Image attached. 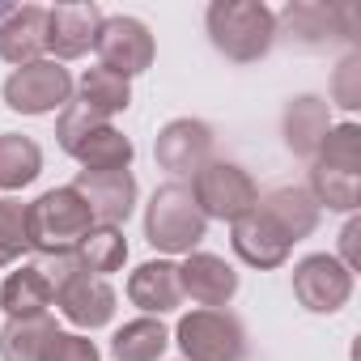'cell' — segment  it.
Segmentation results:
<instances>
[{
  "label": "cell",
  "mask_w": 361,
  "mask_h": 361,
  "mask_svg": "<svg viewBox=\"0 0 361 361\" xmlns=\"http://www.w3.org/2000/svg\"><path fill=\"white\" fill-rule=\"evenodd\" d=\"M56 319L51 314H35V319H9L0 327V361H43L47 340L56 336Z\"/></svg>",
  "instance_id": "cell-24"
},
{
  "label": "cell",
  "mask_w": 361,
  "mask_h": 361,
  "mask_svg": "<svg viewBox=\"0 0 361 361\" xmlns=\"http://www.w3.org/2000/svg\"><path fill=\"white\" fill-rule=\"evenodd\" d=\"M90 230L94 213L73 188H51L35 204H26V243L39 255H73Z\"/></svg>",
  "instance_id": "cell-2"
},
{
  "label": "cell",
  "mask_w": 361,
  "mask_h": 361,
  "mask_svg": "<svg viewBox=\"0 0 361 361\" xmlns=\"http://www.w3.org/2000/svg\"><path fill=\"white\" fill-rule=\"evenodd\" d=\"M115 289L106 285V276H90V272H77V276H68L60 289H56V306H60V314L73 323V327H81V331H98V327H106L111 319H115Z\"/></svg>",
  "instance_id": "cell-13"
},
{
  "label": "cell",
  "mask_w": 361,
  "mask_h": 361,
  "mask_svg": "<svg viewBox=\"0 0 361 361\" xmlns=\"http://www.w3.org/2000/svg\"><path fill=\"white\" fill-rule=\"evenodd\" d=\"M357 9L353 5H319V0H293V5L281 9L276 18V35L285 30L293 43L302 47H323L327 39H357V26H353Z\"/></svg>",
  "instance_id": "cell-8"
},
{
  "label": "cell",
  "mask_w": 361,
  "mask_h": 361,
  "mask_svg": "<svg viewBox=\"0 0 361 361\" xmlns=\"http://www.w3.org/2000/svg\"><path fill=\"white\" fill-rule=\"evenodd\" d=\"M35 268L47 276V285H51V289H60L68 276H77V272H81L77 255H39V264H35Z\"/></svg>",
  "instance_id": "cell-32"
},
{
  "label": "cell",
  "mask_w": 361,
  "mask_h": 361,
  "mask_svg": "<svg viewBox=\"0 0 361 361\" xmlns=\"http://www.w3.org/2000/svg\"><path fill=\"white\" fill-rule=\"evenodd\" d=\"M47 51V9L43 5H22L0 22V60L22 68L35 64Z\"/></svg>",
  "instance_id": "cell-17"
},
{
  "label": "cell",
  "mask_w": 361,
  "mask_h": 361,
  "mask_svg": "<svg viewBox=\"0 0 361 361\" xmlns=\"http://www.w3.org/2000/svg\"><path fill=\"white\" fill-rule=\"evenodd\" d=\"M209 234V221L188 183H166L145 209V238L166 255H192Z\"/></svg>",
  "instance_id": "cell-4"
},
{
  "label": "cell",
  "mask_w": 361,
  "mask_h": 361,
  "mask_svg": "<svg viewBox=\"0 0 361 361\" xmlns=\"http://www.w3.org/2000/svg\"><path fill=\"white\" fill-rule=\"evenodd\" d=\"M319 166L340 170V174H357L361 170V128L357 123H336L327 128L323 145H319Z\"/></svg>",
  "instance_id": "cell-28"
},
{
  "label": "cell",
  "mask_w": 361,
  "mask_h": 361,
  "mask_svg": "<svg viewBox=\"0 0 361 361\" xmlns=\"http://www.w3.org/2000/svg\"><path fill=\"white\" fill-rule=\"evenodd\" d=\"M209 153H213V128L204 119H170L153 140L157 166L170 170L174 178L196 174L200 166H209Z\"/></svg>",
  "instance_id": "cell-12"
},
{
  "label": "cell",
  "mask_w": 361,
  "mask_h": 361,
  "mask_svg": "<svg viewBox=\"0 0 361 361\" xmlns=\"http://www.w3.org/2000/svg\"><path fill=\"white\" fill-rule=\"evenodd\" d=\"M94 51H98L102 68H111V73H119L128 81L136 73H145L153 64V56H157L149 26L136 22V18H102V30H98Z\"/></svg>",
  "instance_id": "cell-10"
},
{
  "label": "cell",
  "mask_w": 361,
  "mask_h": 361,
  "mask_svg": "<svg viewBox=\"0 0 361 361\" xmlns=\"http://www.w3.org/2000/svg\"><path fill=\"white\" fill-rule=\"evenodd\" d=\"M98 30H102V9L90 0L47 9V51H56V64L85 56L98 43Z\"/></svg>",
  "instance_id": "cell-16"
},
{
  "label": "cell",
  "mask_w": 361,
  "mask_h": 361,
  "mask_svg": "<svg viewBox=\"0 0 361 361\" xmlns=\"http://www.w3.org/2000/svg\"><path fill=\"white\" fill-rule=\"evenodd\" d=\"M56 302V289L47 285V276L26 264L18 272H9V281L0 285V310L9 319H35V314H47V306Z\"/></svg>",
  "instance_id": "cell-21"
},
{
  "label": "cell",
  "mask_w": 361,
  "mask_h": 361,
  "mask_svg": "<svg viewBox=\"0 0 361 361\" xmlns=\"http://www.w3.org/2000/svg\"><path fill=\"white\" fill-rule=\"evenodd\" d=\"M331 102L344 106V111H357L361 106V56L348 51L340 64H336V77H331Z\"/></svg>",
  "instance_id": "cell-30"
},
{
  "label": "cell",
  "mask_w": 361,
  "mask_h": 361,
  "mask_svg": "<svg viewBox=\"0 0 361 361\" xmlns=\"http://www.w3.org/2000/svg\"><path fill=\"white\" fill-rule=\"evenodd\" d=\"M204 22L213 47L234 64H255L276 43V13L264 0H213Z\"/></svg>",
  "instance_id": "cell-1"
},
{
  "label": "cell",
  "mask_w": 361,
  "mask_h": 361,
  "mask_svg": "<svg viewBox=\"0 0 361 361\" xmlns=\"http://www.w3.org/2000/svg\"><path fill=\"white\" fill-rule=\"evenodd\" d=\"M22 251H30V243H26V204L5 196L0 200V268L18 264Z\"/></svg>",
  "instance_id": "cell-29"
},
{
  "label": "cell",
  "mask_w": 361,
  "mask_h": 361,
  "mask_svg": "<svg viewBox=\"0 0 361 361\" xmlns=\"http://www.w3.org/2000/svg\"><path fill=\"white\" fill-rule=\"evenodd\" d=\"M0 94H5V106L18 115H51L73 102V77L56 60H35L13 68Z\"/></svg>",
  "instance_id": "cell-7"
},
{
  "label": "cell",
  "mask_w": 361,
  "mask_h": 361,
  "mask_svg": "<svg viewBox=\"0 0 361 361\" xmlns=\"http://www.w3.org/2000/svg\"><path fill=\"white\" fill-rule=\"evenodd\" d=\"M331 119H327V102L314 98V94H302L285 106V145L298 153V157H314L323 136H327Z\"/></svg>",
  "instance_id": "cell-19"
},
{
  "label": "cell",
  "mask_w": 361,
  "mask_h": 361,
  "mask_svg": "<svg viewBox=\"0 0 361 361\" xmlns=\"http://www.w3.org/2000/svg\"><path fill=\"white\" fill-rule=\"evenodd\" d=\"M357 238H361V221L353 217V221L344 226V234H340V251H344V259H340V264H344L348 272H357Z\"/></svg>",
  "instance_id": "cell-33"
},
{
  "label": "cell",
  "mask_w": 361,
  "mask_h": 361,
  "mask_svg": "<svg viewBox=\"0 0 361 361\" xmlns=\"http://www.w3.org/2000/svg\"><path fill=\"white\" fill-rule=\"evenodd\" d=\"M166 344H170V331L161 327V319L145 314V319L123 323L111 336V357L115 361H161Z\"/></svg>",
  "instance_id": "cell-25"
},
{
  "label": "cell",
  "mask_w": 361,
  "mask_h": 361,
  "mask_svg": "<svg viewBox=\"0 0 361 361\" xmlns=\"http://www.w3.org/2000/svg\"><path fill=\"white\" fill-rule=\"evenodd\" d=\"M9 13H13V5H5V0H0V22H5Z\"/></svg>",
  "instance_id": "cell-34"
},
{
  "label": "cell",
  "mask_w": 361,
  "mask_h": 361,
  "mask_svg": "<svg viewBox=\"0 0 361 361\" xmlns=\"http://www.w3.org/2000/svg\"><path fill=\"white\" fill-rule=\"evenodd\" d=\"M73 255H77L81 272L106 276V272H119V268L128 264V238H123V230H115V226H94V230L81 238V247H77Z\"/></svg>",
  "instance_id": "cell-26"
},
{
  "label": "cell",
  "mask_w": 361,
  "mask_h": 361,
  "mask_svg": "<svg viewBox=\"0 0 361 361\" xmlns=\"http://www.w3.org/2000/svg\"><path fill=\"white\" fill-rule=\"evenodd\" d=\"M259 209H264L281 230H285V238H289V243H302L306 234H314L319 213H323L306 188H276V192H268V196L259 200Z\"/></svg>",
  "instance_id": "cell-20"
},
{
  "label": "cell",
  "mask_w": 361,
  "mask_h": 361,
  "mask_svg": "<svg viewBox=\"0 0 361 361\" xmlns=\"http://www.w3.org/2000/svg\"><path fill=\"white\" fill-rule=\"evenodd\" d=\"M178 281H183V298L200 302V310H221L238 293V272L209 251H192L188 264H178Z\"/></svg>",
  "instance_id": "cell-15"
},
{
  "label": "cell",
  "mask_w": 361,
  "mask_h": 361,
  "mask_svg": "<svg viewBox=\"0 0 361 361\" xmlns=\"http://www.w3.org/2000/svg\"><path fill=\"white\" fill-rule=\"evenodd\" d=\"M43 170V149L22 132H0V192L30 188Z\"/></svg>",
  "instance_id": "cell-23"
},
{
  "label": "cell",
  "mask_w": 361,
  "mask_h": 361,
  "mask_svg": "<svg viewBox=\"0 0 361 361\" xmlns=\"http://www.w3.org/2000/svg\"><path fill=\"white\" fill-rule=\"evenodd\" d=\"M43 361H102V353H98V344H94L90 336H77V331H56V336L47 340Z\"/></svg>",
  "instance_id": "cell-31"
},
{
  "label": "cell",
  "mask_w": 361,
  "mask_h": 361,
  "mask_svg": "<svg viewBox=\"0 0 361 361\" xmlns=\"http://www.w3.org/2000/svg\"><path fill=\"white\" fill-rule=\"evenodd\" d=\"M293 298L310 314H336L353 298V272L336 255H306L293 268Z\"/></svg>",
  "instance_id": "cell-9"
},
{
  "label": "cell",
  "mask_w": 361,
  "mask_h": 361,
  "mask_svg": "<svg viewBox=\"0 0 361 361\" xmlns=\"http://www.w3.org/2000/svg\"><path fill=\"white\" fill-rule=\"evenodd\" d=\"M183 361H243L247 331L230 310H192L178 319L174 331Z\"/></svg>",
  "instance_id": "cell-6"
},
{
  "label": "cell",
  "mask_w": 361,
  "mask_h": 361,
  "mask_svg": "<svg viewBox=\"0 0 361 361\" xmlns=\"http://www.w3.org/2000/svg\"><path fill=\"white\" fill-rule=\"evenodd\" d=\"M128 298L145 314H170L183 302V281H178V264L170 259H149L128 276Z\"/></svg>",
  "instance_id": "cell-18"
},
{
  "label": "cell",
  "mask_w": 361,
  "mask_h": 361,
  "mask_svg": "<svg viewBox=\"0 0 361 361\" xmlns=\"http://www.w3.org/2000/svg\"><path fill=\"white\" fill-rule=\"evenodd\" d=\"M94 213V226H123L136 209V178L132 170H102V174H90V170H77V178L68 183Z\"/></svg>",
  "instance_id": "cell-11"
},
{
  "label": "cell",
  "mask_w": 361,
  "mask_h": 361,
  "mask_svg": "<svg viewBox=\"0 0 361 361\" xmlns=\"http://www.w3.org/2000/svg\"><path fill=\"white\" fill-rule=\"evenodd\" d=\"M230 247H234V255H238L243 264H251V268H281V264L289 259V251H293V243L285 238V230H281L259 204H255L247 217L234 221Z\"/></svg>",
  "instance_id": "cell-14"
},
{
  "label": "cell",
  "mask_w": 361,
  "mask_h": 361,
  "mask_svg": "<svg viewBox=\"0 0 361 361\" xmlns=\"http://www.w3.org/2000/svg\"><path fill=\"white\" fill-rule=\"evenodd\" d=\"M192 196L204 213V221H238L259 204V188L255 178L234 166V161H209L192 174Z\"/></svg>",
  "instance_id": "cell-5"
},
{
  "label": "cell",
  "mask_w": 361,
  "mask_h": 361,
  "mask_svg": "<svg viewBox=\"0 0 361 361\" xmlns=\"http://www.w3.org/2000/svg\"><path fill=\"white\" fill-rule=\"evenodd\" d=\"M56 140L68 157H77L90 174H102V170H128L132 166V140L111 128V119H98L90 115L85 106L68 102L60 111V123H56Z\"/></svg>",
  "instance_id": "cell-3"
},
{
  "label": "cell",
  "mask_w": 361,
  "mask_h": 361,
  "mask_svg": "<svg viewBox=\"0 0 361 361\" xmlns=\"http://www.w3.org/2000/svg\"><path fill=\"white\" fill-rule=\"evenodd\" d=\"M77 106H85L98 119H111V115L132 106V85H128V77H119V73H111L102 64L85 68V77L77 81Z\"/></svg>",
  "instance_id": "cell-22"
},
{
  "label": "cell",
  "mask_w": 361,
  "mask_h": 361,
  "mask_svg": "<svg viewBox=\"0 0 361 361\" xmlns=\"http://www.w3.org/2000/svg\"><path fill=\"white\" fill-rule=\"evenodd\" d=\"M306 192H310L314 204L327 209V213H357V204H361V178H357V174L327 170V166H314Z\"/></svg>",
  "instance_id": "cell-27"
}]
</instances>
